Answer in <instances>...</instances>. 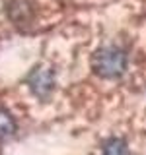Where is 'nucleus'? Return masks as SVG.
I'll list each match as a JSON object with an SVG mask.
<instances>
[{
    "instance_id": "1",
    "label": "nucleus",
    "mask_w": 146,
    "mask_h": 155,
    "mask_svg": "<svg viewBox=\"0 0 146 155\" xmlns=\"http://www.w3.org/2000/svg\"><path fill=\"white\" fill-rule=\"evenodd\" d=\"M94 70L101 78H119L127 70V52L119 47H103L94 54Z\"/></svg>"
},
{
    "instance_id": "4",
    "label": "nucleus",
    "mask_w": 146,
    "mask_h": 155,
    "mask_svg": "<svg viewBox=\"0 0 146 155\" xmlns=\"http://www.w3.org/2000/svg\"><path fill=\"white\" fill-rule=\"evenodd\" d=\"M16 132V122L8 110L0 109V138H8Z\"/></svg>"
},
{
    "instance_id": "3",
    "label": "nucleus",
    "mask_w": 146,
    "mask_h": 155,
    "mask_svg": "<svg viewBox=\"0 0 146 155\" xmlns=\"http://www.w3.org/2000/svg\"><path fill=\"white\" fill-rule=\"evenodd\" d=\"M103 155H130V151L125 140L111 138L103 143Z\"/></svg>"
},
{
    "instance_id": "2",
    "label": "nucleus",
    "mask_w": 146,
    "mask_h": 155,
    "mask_svg": "<svg viewBox=\"0 0 146 155\" xmlns=\"http://www.w3.org/2000/svg\"><path fill=\"white\" fill-rule=\"evenodd\" d=\"M29 87L33 89V93H37L39 97L47 95L53 87V74L49 70H43L39 68L37 72H33L31 78H29Z\"/></svg>"
}]
</instances>
